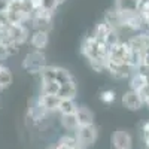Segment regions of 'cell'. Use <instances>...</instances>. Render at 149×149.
Returning a JSON list of instances; mask_svg holds the SVG:
<instances>
[{
	"label": "cell",
	"instance_id": "cell-1",
	"mask_svg": "<svg viewBox=\"0 0 149 149\" xmlns=\"http://www.w3.org/2000/svg\"><path fill=\"white\" fill-rule=\"evenodd\" d=\"M45 66H48V64H46V57H45L43 51H36V49H33L22 60V69L29 73L39 74Z\"/></svg>",
	"mask_w": 149,
	"mask_h": 149
},
{
	"label": "cell",
	"instance_id": "cell-2",
	"mask_svg": "<svg viewBox=\"0 0 149 149\" xmlns=\"http://www.w3.org/2000/svg\"><path fill=\"white\" fill-rule=\"evenodd\" d=\"M74 137H76L78 143L81 148H90L93 146L97 139H98V130L97 127L94 125H84V127H79L76 131H74Z\"/></svg>",
	"mask_w": 149,
	"mask_h": 149
},
{
	"label": "cell",
	"instance_id": "cell-3",
	"mask_svg": "<svg viewBox=\"0 0 149 149\" xmlns=\"http://www.w3.org/2000/svg\"><path fill=\"white\" fill-rule=\"evenodd\" d=\"M112 146L113 149H131L133 137L127 130H116L112 134Z\"/></svg>",
	"mask_w": 149,
	"mask_h": 149
},
{
	"label": "cell",
	"instance_id": "cell-4",
	"mask_svg": "<svg viewBox=\"0 0 149 149\" xmlns=\"http://www.w3.org/2000/svg\"><path fill=\"white\" fill-rule=\"evenodd\" d=\"M122 104L125 106L128 110H139L145 106L142 97L139 95V93H136L133 90H128L122 94Z\"/></svg>",
	"mask_w": 149,
	"mask_h": 149
},
{
	"label": "cell",
	"instance_id": "cell-5",
	"mask_svg": "<svg viewBox=\"0 0 149 149\" xmlns=\"http://www.w3.org/2000/svg\"><path fill=\"white\" fill-rule=\"evenodd\" d=\"M30 45L36 51H43L49 43V33L48 31H40V30H33L30 34Z\"/></svg>",
	"mask_w": 149,
	"mask_h": 149
},
{
	"label": "cell",
	"instance_id": "cell-6",
	"mask_svg": "<svg viewBox=\"0 0 149 149\" xmlns=\"http://www.w3.org/2000/svg\"><path fill=\"white\" fill-rule=\"evenodd\" d=\"M37 103H39L42 107H45L49 113H55L58 112V106H60V97L58 95H45V94H40L37 97Z\"/></svg>",
	"mask_w": 149,
	"mask_h": 149
},
{
	"label": "cell",
	"instance_id": "cell-7",
	"mask_svg": "<svg viewBox=\"0 0 149 149\" xmlns=\"http://www.w3.org/2000/svg\"><path fill=\"white\" fill-rule=\"evenodd\" d=\"M74 115H76V118H78L79 127L93 125L94 124V113H93V110L90 107H86V106H79Z\"/></svg>",
	"mask_w": 149,
	"mask_h": 149
},
{
	"label": "cell",
	"instance_id": "cell-8",
	"mask_svg": "<svg viewBox=\"0 0 149 149\" xmlns=\"http://www.w3.org/2000/svg\"><path fill=\"white\" fill-rule=\"evenodd\" d=\"M78 94V85L74 81L66 84V85H61L60 86V91H58V97L60 100H74Z\"/></svg>",
	"mask_w": 149,
	"mask_h": 149
},
{
	"label": "cell",
	"instance_id": "cell-9",
	"mask_svg": "<svg viewBox=\"0 0 149 149\" xmlns=\"http://www.w3.org/2000/svg\"><path fill=\"white\" fill-rule=\"evenodd\" d=\"M60 124H61V127H63L64 130H67V131H70L73 134L79 128L78 118H76L74 113H72V115H60Z\"/></svg>",
	"mask_w": 149,
	"mask_h": 149
},
{
	"label": "cell",
	"instance_id": "cell-10",
	"mask_svg": "<svg viewBox=\"0 0 149 149\" xmlns=\"http://www.w3.org/2000/svg\"><path fill=\"white\" fill-rule=\"evenodd\" d=\"M48 115H49V112H48L45 107H42L37 102H34V104L29 109V116H30V119L34 121V122H40V121H43Z\"/></svg>",
	"mask_w": 149,
	"mask_h": 149
},
{
	"label": "cell",
	"instance_id": "cell-11",
	"mask_svg": "<svg viewBox=\"0 0 149 149\" xmlns=\"http://www.w3.org/2000/svg\"><path fill=\"white\" fill-rule=\"evenodd\" d=\"M146 85L148 84H146V76L145 74H140L137 72H134L130 76V90H133L136 93H140Z\"/></svg>",
	"mask_w": 149,
	"mask_h": 149
},
{
	"label": "cell",
	"instance_id": "cell-12",
	"mask_svg": "<svg viewBox=\"0 0 149 149\" xmlns=\"http://www.w3.org/2000/svg\"><path fill=\"white\" fill-rule=\"evenodd\" d=\"M12 82H14V74H12L10 69H8L6 66H2V69H0V91L9 88Z\"/></svg>",
	"mask_w": 149,
	"mask_h": 149
},
{
	"label": "cell",
	"instance_id": "cell-13",
	"mask_svg": "<svg viewBox=\"0 0 149 149\" xmlns=\"http://www.w3.org/2000/svg\"><path fill=\"white\" fill-rule=\"evenodd\" d=\"M78 104L74 100H61L60 106H58V113L60 115H72V113H76L78 110Z\"/></svg>",
	"mask_w": 149,
	"mask_h": 149
},
{
	"label": "cell",
	"instance_id": "cell-14",
	"mask_svg": "<svg viewBox=\"0 0 149 149\" xmlns=\"http://www.w3.org/2000/svg\"><path fill=\"white\" fill-rule=\"evenodd\" d=\"M72 81H74V79H73V76L70 74L69 70H66L64 67H57L55 66V82L60 84V86L66 85V84H69Z\"/></svg>",
	"mask_w": 149,
	"mask_h": 149
},
{
	"label": "cell",
	"instance_id": "cell-15",
	"mask_svg": "<svg viewBox=\"0 0 149 149\" xmlns=\"http://www.w3.org/2000/svg\"><path fill=\"white\" fill-rule=\"evenodd\" d=\"M60 91V84L49 81V82H40V94L45 95H58Z\"/></svg>",
	"mask_w": 149,
	"mask_h": 149
},
{
	"label": "cell",
	"instance_id": "cell-16",
	"mask_svg": "<svg viewBox=\"0 0 149 149\" xmlns=\"http://www.w3.org/2000/svg\"><path fill=\"white\" fill-rule=\"evenodd\" d=\"M121 42V37H119V30H115V29H112L109 33H107V36L104 37V45L110 49L112 46H115V45H118Z\"/></svg>",
	"mask_w": 149,
	"mask_h": 149
},
{
	"label": "cell",
	"instance_id": "cell-17",
	"mask_svg": "<svg viewBox=\"0 0 149 149\" xmlns=\"http://www.w3.org/2000/svg\"><path fill=\"white\" fill-rule=\"evenodd\" d=\"M40 3H42V9L51 12V14H54L55 9L60 6L57 0H40Z\"/></svg>",
	"mask_w": 149,
	"mask_h": 149
},
{
	"label": "cell",
	"instance_id": "cell-18",
	"mask_svg": "<svg viewBox=\"0 0 149 149\" xmlns=\"http://www.w3.org/2000/svg\"><path fill=\"white\" fill-rule=\"evenodd\" d=\"M100 100H102L103 103H107V104L113 103V102H115V91H112V90H104V91H102V93H100Z\"/></svg>",
	"mask_w": 149,
	"mask_h": 149
},
{
	"label": "cell",
	"instance_id": "cell-19",
	"mask_svg": "<svg viewBox=\"0 0 149 149\" xmlns=\"http://www.w3.org/2000/svg\"><path fill=\"white\" fill-rule=\"evenodd\" d=\"M9 57H10V54H9L8 45L0 42V61H3V60H6V58H9Z\"/></svg>",
	"mask_w": 149,
	"mask_h": 149
},
{
	"label": "cell",
	"instance_id": "cell-20",
	"mask_svg": "<svg viewBox=\"0 0 149 149\" xmlns=\"http://www.w3.org/2000/svg\"><path fill=\"white\" fill-rule=\"evenodd\" d=\"M142 137H143V140L149 139V121L142 122Z\"/></svg>",
	"mask_w": 149,
	"mask_h": 149
},
{
	"label": "cell",
	"instance_id": "cell-21",
	"mask_svg": "<svg viewBox=\"0 0 149 149\" xmlns=\"http://www.w3.org/2000/svg\"><path fill=\"white\" fill-rule=\"evenodd\" d=\"M9 5H10V0H0V14H6Z\"/></svg>",
	"mask_w": 149,
	"mask_h": 149
},
{
	"label": "cell",
	"instance_id": "cell-22",
	"mask_svg": "<svg viewBox=\"0 0 149 149\" xmlns=\"http://www.w3.org/2000/svg\"><path fill=\"white\" fill-rule=\"evenodd\" d=\"M10 2H15V3H24V2H27V0H10Z\"/></svg>",
	"mask_w": 149,
	"mask_h": 149
},
{
	"label": "cell",
	"instance_id": "cell-23",
	"mask_svg": "<svg viewBox=\"0 0 149 149\" xmlns=\"http://www.w3.org/2000/svg\"><path fill=\"white\" fill-rule=\"evenodd\" d=\"M145 27H146L148 31H149V18H148V21H146V24H145Z\"/></svg>",
	"mask_w": 149,
	"mask_h": 149
},
{
	"label": "cell",
	"instance_id": "cell-24",
	"mask_svg": "<svg viewBox=\"0 0 149 149\" xmlns=\"http://www.w3.org/2000/svg\"><path fill=\"white\" fill-rule=\"evenodd\" d=\"M57 2H58V5H63V3L66 2V0H57Z\"/></svg>",
	"mask_w": 149,
	"mask_h": 149
}]
</instances>
